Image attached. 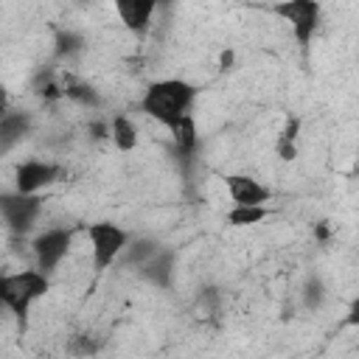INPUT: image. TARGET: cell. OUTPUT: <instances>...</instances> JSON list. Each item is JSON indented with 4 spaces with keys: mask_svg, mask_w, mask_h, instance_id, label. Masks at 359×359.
I'll list each match as a JSON object with an SVG mask.
<instances>
[{
    "mask_svg": "<svg viewBox=\"0 0 359 359\" xmlns=\"http://www.w3.org/2000/svg\"><path fill=\"white\" fill-rule=\"evenodd\" d=\"M62 177V165L50 160H22L14 168V191L25 196H42L45 188H50Z\"/></svg>",
    "mask_w": 359,
    "mask_h": 359,
    "instance_id": "8992f818",
    "label": "cell"
},
{
    "mask_svg": "<svg viewBox=\"0 0 359 359\" xmlns=\"http://www.w3.org/2000/svg\"><path fill=\"white\" fill-rule=\"evenodd\" d=\"M345 325H351V328H359V294L351 300V306H348V314H345Z\"/></svg>",
    "mask_w": 359,
    "mask_h": 359,
    "instance_id": "603a6c76",
    "label": "cell"
},
{
    "mask_svg": "<svg viewBox=\"0 0 359 359\" xmlns=\"http://www.w3.org/2000/svg\"><path fill=\"white\" fill-rule=\"evenodd\" d=\"M297 135H300V118H297V115H289V118H286V126L280 129V137L297 143Z\"/></svg>",
    "mask_w": 359,
    "mask_h": 359,
    "instance_id": "7402d4cb",
    "label": "cell"
},
{
    "mask_svg": "<svg viewBox=\"0 0 359 359\" xmlns=\"http://www.w3.org/2000/svg\"><path fill=\"white\" fill-rule=\"evenodd\" d=\"M70 244H73V230L70 227H48V230H42L31 241V252H34L36 269L45 272V275H50L67 258Z\"/></svg>",
    "mask_w": 359,
    "mask_h": 359,
    "instance_id": "277c9868",
    "label": "cell"
},
{
    "mask_svg": "<svg viewBox=\"0 0 359 359\" xmlns=\"http://www.w3.org/2000/svg\"><path fill=\"white\" fill-rule=\"evenodd\" d=\"M196 101V87L185 79H157L146 87L143 98H140V109L157 121L160 126H165L168 132L191 115V107Z\"/></svg>",
    "mask_w": 359,
    "mask_h": 359,
    "instance_id": "6da1fadb",
    "label": "cell"
},
{
    "mask_svg": "<svg viewBox=\"0 0 359 359\" xmlns=\"http://www.w3.org/2000/svg\"><path fill=\"white\" fill-rule=\"evenodd\" d=\"M266 216H269V208L266 205H255V208H230L224 219L233 227H252V224L264 222Z\"/></svg>",
    "mask_w": 359,
    "mask_h": 359,
    "instance_id": "ac0fdd59",
    "label": "cell"
},
{
    "mask_svg": "<svg viewBox=\"0 0 359 359\" xmlns=\"http://www.w3.org/2000/svg\"><path fill=\"white\" fill-rule=\"evenodd\" d=\"M328 236H331L328 222H317V224H314V238H317V241H328Z\"/></svg>",
    "mask_w": 359,
    "mask_h": 359,
    "instance_id": "d4e9b609",
    "label": "cell"
},
{
    "mask_svg": "<svg viewBox=\"0 0 359 359\" xmlns=\"http://www.w3.org/2000/svg\"><path fill=\"white\" fill-rule=\"evenodd\" d=\"M0 300H3V306L22 323V328H25V323H28V314H31V306L36 303L34 297H31V292H28V286L22 283V275L20 272H6L3 278H0Z\"/></svg>",
    "mask_w": 359,
    "mask_h": 359,
    "instance_id": "52a82bcc",
    "label": "cell"
},
{
    "mask_svg": "<svg viewBox=\"0 0 359 359\" xmlns=\"http://www.w3.org/2000/svg\"><path fill=\"white\" fill-rule=\"evenodd\" d=\"M87 241H90V252H93V269L104 272L123 258L132 236L115 222H93V224H87Z\"/></svg>",
    "mask_w": 359,
    "mask_h": 359,
    "instance_id": "7a4b0ae2",
    "label": "cell"
},
{
    "mask_svg": "<svg viewBox=\"0 0 359 359\" xmlns=\"http://www.w3.org/2000/svg\"><path fill=\"white\" fill-rule=\"evenodd\" d=\"M227 194L233 199V208H255V205H266L272 191L266 185H261L255 177L250 174H227L224 177Z\"/></svg>",
    "mask_w": 359,
    "mask_h": 359,
    "instance_id": "ba28073f",
    "label": "cell"
},
{
    "mask_svg": "<svg viewBox=\"0 0 359 359\" xmlns=\"http://www.w3.org/2000/svg\"><path fill=\"white\" fill-rule=\"evenodd\" d=\"M62 84H65V98H67V101H73V104H79V107H87V109H98V107H101V98H98V93H95L90 84L76 81V79H70V76H67Z\"/></svg>",
    "mask_w": 359,
    "mask_h": 359,
    "instance_id": "9a60e30c",
    "label": "cell"
},
{
    "mask_svg": "<svg viewBox=\"0 0 359 359\" xmlns=\"http://www.w3.org/2000/svg\"><path fill=\"white\" fill-rule=\"evenodd\" d=\"M70 353H76V356H90V353H95V339L90 337V334H76L73 339H70Z\"/></svg>",
    "mask_w": 359,
    "mask_h": 359,
    "instance_id": "d6986e66",
    "label": "cell"
},
{
    "mask_svg": "<svg viewBox=\"0 0 359 359\" xmlns=\"http://www.w3.org/2000/svg\"><path fill=\"white\" fill-rule=\"evenodd\" d=\"M109 129H112V146L118 149V151H135L137 149V126L126 118V115H115L112 121H109Z\"/></svg>",
    "mask_w": 359,
    "mask_h": 359,
    "instance_id": "5bb4252c",
    "label": "cell"
},
{
    "mask_svg": "<svg viewBox=\"0 0 359 359\" xmlns=\"http://www.w3.org/2000/svg\"><path fill=\"white\" fill-rule=\"evenodd\" d=\"M163 250V244L157 241V238H149V236H137V238H132L129 241V247H126V252H123V266H135V269H140L151 255H157Z\"/></svg>",
    "mask_w": 359,
    "mask_h": 359,
    "instance_id": "4fadbf2b",
    "label": "cell"
},
{
    "mask_svg": "<svg viewBox=\"0 0 359 359\" xmlns=\"http://www.w3.org/2000/svg\"><path fill=\"white\" fill-rule=\"evenodd\" d=\"M233 65H236V50L233 48H224L219 53V70H233Z\"/></svg>",
    "mask_w": 359,
    "mask_h": 359,
    "instance_id": "cb8c5ba5",
    "label": "cell"
},
{
    "mask_svg": "<svg viewBox=\"0 0 359 359\" xmlns=\"http://www.w3.org/2000/svg\"><path fill=\"white\" fill-rule=\"evenodd\" d=\"M115 11H118V20L132 34H146L151 28L157 3L154 0H115Z\"/></svg>",
    "mask_w": 359,
    "mask_h": 359,
    "instance_id": "9c48e42d",
    "label": "cell"
},
{
    "mask_svg": "<svg viewBox=\"0 0 359 359\" xmlns=\"http://www.w3.org/2000/svg\"><path fill=\"white\" fill-rule=\"evenodd\" d=\"M81 50H84V36L81 34H76L70 28L56 34V39H53V56L56 59H70V56H76Z\"/></svg>",
    "mask_w": 359,
    "mask_h": 359,
    "instance_id": "e0dca14e",
    "label": "cell"
},
{
    "mask_svg": "<svg viewBox=\"0 0 359 359\" xmlns=\"http://www.w3.org/2000/svg\"><path fill=\"white\" fill-rule=\"evenodd\" d=\"M34 129V118L31 112L20 109V112H3L0 118V149L8 151L17 140H22L25 135H31Z\"/></svg>",
    "mask_w": 359,
    "mask_h": 359,
    "instance_id": "8fae6325",
    "label": "cell"
},
{
    "mask_svg": "<svg viewBox=\"0 0 359 359\" xmlns=\"http://www.w3.org/2000/svg\"><path fill=\"white\" fill-rule=\"evenodd\" d=\"M174 261H177V252L168 250V247H163L157 255H151L137 269V275L143 280H149L154 289H171V283H174Z\"/></svg>",
    "mask_w": 359,
    "mask_h": 359,
    "instance_id": "30bf717a",
    "label": "cell"
},
{
    "mask_svg": "<svg viewBox=\"0 0 359 359\" xmlns=\"http://www.w3.org/2000/svg\"><path fill=\"white\" fill-rule=\"evenodd\" d=\"M275 154H278L283 163H292V160L297 157V143H292V140H286V137L278 135V140H275Z\"/></svg>",
    "mask_w": 359,
    "mask_h": 359,
    "instance_id": "ffe728a7",
    "label": "cell"
},
{
    "mask_svg": "<svg viewBox=\"0 0 359 359\" xmlns=\"http://www.w3.org/2000/svg\"><path fill=\"white\" fill-rule=\"evenodd\" d=\"M171 140H174V151H177V157L191 160V157H194V151H196V146H199L196 118H194V115L182 118V121H180V123L171 129Z\"/></svg>",
    "mask_w": 359,
    "mask_h": 359,
    "instance_id": "7c38bea8",
    "label": "cell"
},
{
    "mask_svg": "<svg viewBox=\"0 0 359 359\" xmlns=\"http://www.w3.org/2000/svg\"><path fill=\"white\" fill-rule=\"evenodd\" d=\"M42 205H45L42 196H25V194H17V191H6V194L0 196L3 222H6V227H8L11 233H17V236H25V233L36 224V219H39V213H42Z\"/></svg>",
    "mask_w": 359,
    "mask_h": 359,
    "instance_id": "5b68a950",
    "label": "cell"
},
{
    "mask_svg": "<svg viewBox=\"0 0 359 359\" xmlns=\"http://www.w3.org/2000/svg\"><path fill=\"white\" fill-rule=\"evenodd\" d=\"M87 135H90L93 140H109V137H112V129H109V121H101V118H95V121H90V126H87Z\"/></svg>",
    "mask_w": 359,
    "mask_h": 359,
    "instance_id": "44dd1931",
    "label": "cell"
},
{
    "mask_svg": "<svg viewBox=\"0 0 359 359\" xmlns=\"http://www.w3.org/2000/svg\"><path fill=\"white\" fill-rule=\"evenodd\" d=\"M325 297H328V289H325L323 278H320V275H309V278L303 280V289H300L303 306H306L309 311H320V309L325 306Z\"/></svg>",
    "mask_w": 359,
    "mask_h": 359,
    "instance_id": "2e32d148",
    "label": "cell"
},
{
    "mask_svg": "<svg viewBox=\"0 0 359 359\" xmlns=\"http://www.w3.org/2000/svg\"><path fill=\"white\" fill-rule=\"evenodd\" d=\"M272 11L292 25V34L300 42V48L311 45L323 17V6L317 0H283V3H275Z\"/></svg>",
    "mask_w": 359,
    "mask_h": 359,
    "instance_id": "3957f363",
    "label": "cell"
}]
</instances>
